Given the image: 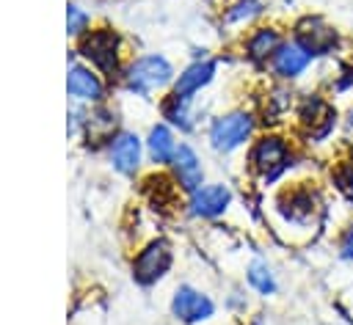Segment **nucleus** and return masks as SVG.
Returning a JSON list of instances; mask_svg holds the SVG:
<instances>
[{"label": "nucleus", "instance_id": "a211bd4d", "mask_svg": "<svg viewBox=\"0 0 353 325\" xmlns=\"http://www.w3.org/2000/svg\"><path fill=\"white\" fill-rule=\"evenodd\" d=\"M163 118H168V124L179 127V129H190L193 127V96H176V94H168L163 99Z\"/></svg>", "mask_w": 353, "mask_h": 325}, {"label": "nucleus", "instance_id": "0eeeda50", "mask_svg": "<svg viewBox=\"0 0 353 325\" xmlns=\"http://www.w3.org/2000/svg\"><path fill=\"white\" fill-rule=\"evenodd\" d=\"M171 262H174L171 245L165 240H152V242H146L135 253V259H132V278L141 286H152V284H157L168 273Z\"/></svg>", "mask_w": 353, "mask_h": 325}, {"label": "nucleus", "instance_id": "5701e85b", "mask_svg": "<svg viewBox=\"0 0 353 325\" xmlns=\"http://www.w3.org/2000/svg\"><path fill=\"white\" fill-rule=\"evenodd\" d=\"M85 22H88V17H85V14H83L77 6H69V11H66V25H69V33H83Z\"/></svg>", "mask_w": 353, "mask_h": 325}, {"label": "nucleus", "instance_id": "ddd939ff", "mask_svg": "<svg viewBox=\"0 0 353 325\" xmlns=\"http://www.w3.org/2000/svg\"><path fill=\"white\" fill-rule=\"evenodd\" d=\"M171 171H174V179L176 185L190 196L201 187L204 182V171H201V162H199V154L188 146V143H179L174 160H171Z\"/></svg>", "mask_w": 353, "mask_h": 325}, {"label": "nucleus", "instance_id": "412c9836", "mask_svg": "<svg viewBox=\"0 0 353 325\" xmlns=\"http://www.w3.org/2000/svg\"><path fill=\"white\" fill-rule=\"evenodd\" d=\"M262 11H265V6L259 0H237L232 8H226V17L223 19L232 22V25H243V22L256 19Z\"/></svg>", "mask_w": 353, "mask_h": 325}, {"label": "nucleus", "instance_id": "f03ea898", "mask_svg": "<svg viewBox=\"0 0 353 325\" xmlns=\"http://www.w3.org/2000/svg\"><path fill=\"white\" fill-rule=\"evenodd\" d=\"M295 124H298L303 140L312 146L331 140V135L339 127V110H336L331 94L320 91V88L301 94L295 102Z\"/></svg>", "mask_w": 353, "mask_h": 325}, {"label": "nucleus", "instance_id": "20e7f679", "mask_svg": "<svg viewBox=\"0 0 353 325\" xmlns=\"http://www.w3.org/2000/svg\"><path fill=\"white\" fill-rule=\"evenodd\" d=\"M292 39L306 47L312 52V58H328L334 52H339L342 47V33L336 25H331L325 17L320 14H303L295 19L292 25Z\"/></svg>", "mask_w": 353, "mask_h": 325}, {"label": "nucleus", "instance_id": "aec40b11", "mask_svg": "<svg viewBox=\"0 0 353 325\" xmlns=\"http://www.w3.org/2000/svg\"><path fill=\"white\" fill-rule=\"evenodd\" d=\"M245 278H248V284H251V289H256L259 295H273L276 289H279V281H276V273H273V267L265 262V259H254L251 264H248V270H245Z\"/></svg>", "mask_w": 353, "mask_h": 325}, {"label": "nucleus", "instance_id": "39448f33", "mask_svg": "<svg viewBox=\"0 0 353 325\" xmlns=\"http://www.w3.org/2000/svg\"><path fill=\"white\" fill-rule=\"evenodd\" d=\"M254 129H256L254 113H248V110H229V113L218 116V118L210 124L207 138H210V146H212L215 151L229 154V151L240 149L245 140H251Z\"/></svg>", "mask_w": 353, "mask_h": 325}, {"label": "nucleus", "instance_id": "9d476101", "mask_svg": "<svg viewBox=\"0 0 353 325\" xmlns=\"http://www.w3.org/2000/svg\"><path fill=\"white\" fill-rule=\"evenodd\" d=\"M80 52L94 63L99 66L102 72H113L119 66V39L113 30L102 28V30H94L83 39V47Z\"/></svg>", "mask_w": 353, "mask_h": 325}, {"label": "nucleus", "instance_id": "2eb2a0df", "mask_svg": "<svg viewBox=\"0 0 353 325\" xmlns=\"http://www.w3.org/2000/svg\"><path fill=\"white\" fill-rule=\"evenodd\" d=\"M110 160L116 171L121 174H135L141 165V140L135 132H119L110 143Z\"/></svg>", "mask_w": 353, "mask_h": 325}, {"label": "nucleus", "instance_id": "f257e3e1", "mask_svg": "<svg viewBox=\"0 0 353 325\" xmlns=\"http://www.w3.org/2000/svg\"><path fill=\"white\" fill-rule=\"evenodd\" d=\"M273 209L279 215V220L292 229V231H303L306 237H314L328 215V204L325 196L320 190V185L314 182H290L279 190Z\"/></svg>", "mask_w": 353, "mask_h": 325}, {"label": "nucleus", "instance_id": "f8f14e48", "mask_svg": "<svg viewBox=\"0 0 353 325\" xmlns=\"http://www.w3.org/2000/svg\"><path fill=\"white\" fill-rule=\"evenodd\" d=\"M232 204V190L226 185H204L188 198V212L193 218H218Z\"/></svg>", "mask_w": 353, "mask_h": 325}, {"label": "nucleus", "instance_id": "f3484780", "mask_svg": "<svg viewBox=\"0 0 353 325\" xmlns=\"http://www.w3.org/2000/svg\"><path fill=\"white\" fill-rule=\"evenodd\" d=\"M328 179L339 196L353 201V146L345 149L339 157H334V162L328 168Z\"/></svg>", "mask_w": 353, "mask_h": 325}, {"label": "nucleus", "instance_id": "423d86ee", "mask_svg": "<svg viewBox=\"0 0 353 325\" xmlns=\"http://www.w3.org/2000/svg\"><path fill=\"white\" fill-rule=\"evenodd\" d=\"M171 80H174V69L163 55H141L124 72V83L135 94H152L168 85Z\"/></svg>", "mask_w": 353, "mask_h": 325}, {"label": "nucleus", "instance_id": "1a4fd4ad", "mask_svg": "<svg viewBox=\"0 0 353 325\" xmlns=\"http://www.w3.org/2000/svg\"><path fill=\"white\" fill-rule=\"evenodd\" d=\"M312 63H314L312 52H309L306 47H301V44L290 36V39H284V44L279 47V52L273 55L270 72H273L276 80L292 83V80H298L301 74H306V69H309Z\"/></svg>", "mask_w": 353, "mask_h": 325}, {"label": "nucleus", "instance_id": "6ab92c4d", "mask_svg": "<svg viewBox=\"0 0 353 325\" xmlns=\"http://www.w3.org/2000/svg\"><path fill=\"white\" fill-rule=\"evenodd\" d=\"M66 85H69V94L77 96V99H99V96H102V83H99V77L91 74L88 69H80V66H74V69L69 72Z\"/></svg>", "mask_w": 353, "mask_h": 325}, {"label": "nucleus", "instance_id": "dca6fc26", "mask_svg": "<svg viewBox=\"0 0 353 325\" xmlns=\"http://www.w3.org/2000/svg\"><path fill=\"white\" fill-rule=\"evenodd\" d=\"M176 149H179V143H176V138H174V132H171L168 124H154V127L149 129L146 151H149V160H152L154 165H171Z\"/></svg>", "mask_w": 353, "mask_h": 325}, {"label": "nucleus", "instance_id": "b1692460", "mask_svg": "<svg viewBox=\"0 0 353 325\" xmlns=\"http://www.w3.org/2000/svg\"><path fill=\"white\" fill-rule=\"evenodd\" d=\"M342 121H345V135H347V143L353 146V105L347 107V113H345V118H342Z\"/></svg>", "mask_w": 353, "mask_h": 325}, {"label": "nucleus", "instance_id": "6e6552de", "mask_svg": "<svg viewBox=\"0 0 353 325\" xmlns=\"http://www.w3.org/2000/svg\"><path fill=\"white\" fill-rule=\"evenodd\" d=\"M212 311H215V303H212L210 295L199 292V289L190 286V284L176 286V292H174V297H171V314H174L179 322H185V325L204 322V319L212 317Z\"/></svg>", "mask_w": 353, "mask_h": 325}, {"label": "nucleus", "instance_id": "4468645a", "mask_svg": "<svg viewBox=\"0 0 353 325\" xmlns=\"http://www.w3.org/2000/svg\"><path fill=\"white\" fill-rule=\"evenodd\" d=\"M212 77H215V61H210V58L193 61L190 66H185V69L176 74L171 94H176V96H193V94H199L204 85H210Z\"/></svg>", "mask_w": 353, "mask_h": 325}, {"label": "nucleus", "instance_id": "9b49d317", "mask_svg": "<svg viewBox=\"0 0 353 325\" xmlns=\"http://www.w3.org/2000/svg\"><path fill=\"white\" fill-rule=\"evenodd\" d=\"M284 33L276 28V25H259V28H254L251 33H248V39H245V58L251 61V63H256V66H270V61H273V55L279 52V47L284 44Z\"/></svg>", "mask_w": 353, "mask_h": 325}, {"label": "nucleus", "instance_id": "7ed1b4c3", "mask_svg": "<svg viewBox=\"0 0 353 325\" xmlns=\"http://www.w3.org/2000/svg\"><path fill=\"white\" fill-rule=\"evenodd\" d=\"M292 165H295V146L281 132H265L248 149V168L256 174L262 185H273L284 179V174Z\"/></svg>", "mask_w": 353, "mask_h": 325}, {"label": "nucleus", "instance_id": "4be33fe9", "mask_svg": "<svg viewBox=\"0 0 353 325\" xmlns=\"http://www.w3.org/2000/svg\"><path fill=\"white\" fill-rule=\"evenodd\" d=\"M336 259L353 262V220H347L345 229L336 237Z\"/></svg>", "mask_w": 353, "mask_h": 325}]
</instances>
